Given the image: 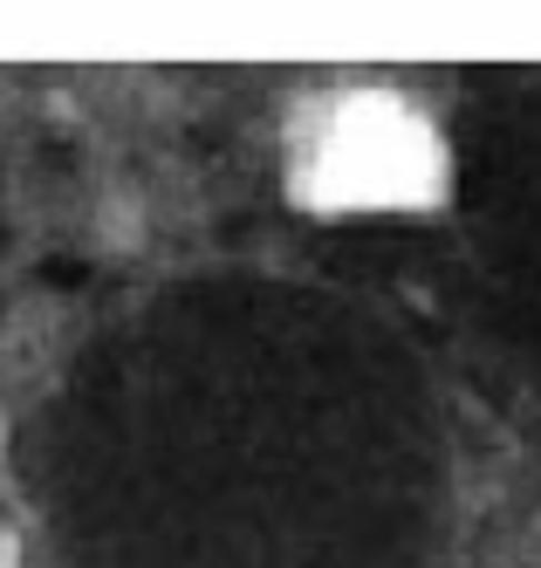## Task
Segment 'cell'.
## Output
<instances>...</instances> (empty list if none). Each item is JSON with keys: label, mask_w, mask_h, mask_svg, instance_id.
Listing matches in <instances>:
<instances>
[{"label": "cell", "mask_w": 541, "mask_h": 568, "mask_svg": "<svg viewBox=\"0 0 541 568\" xmlns=\"http://www.w3.org/2000/svg\"><path fill=\"white\" fill-rule=\"evenodd\" d=\"M28 486L62 568H425L452 438L378 308L295 274H192L69 356Z\"/></svg>", "instance_id": "obj_1"}]
</instances>
